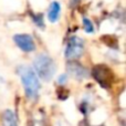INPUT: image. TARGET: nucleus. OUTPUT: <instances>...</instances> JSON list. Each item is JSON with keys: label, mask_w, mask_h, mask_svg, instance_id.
I'll return each instance as SVG.
<instances>
[{"label": "nucleus", "mask_w": 126, "mask_h": 126, "mask_svg": "<svg viewBox=\"0 0 126 126\" xmlns=\"http://www.w3.org/2000/svg\"><path fill=\"white\" fill-rule=\"evenodd\" d=\"M67 71L76 80H83V79H86L89 76V71L83 65H81L80 63H78L75 61L69 62V64H67Z\"/></svg>", "instance_id": "5"}, {"label": "nucleus", "mask_w": 126, "mask_h": 126, "mask_svg": "<svg viewBox=\"0 0 126 126\" xmlns=\"http://www.w3.org/2000/svg\"><path fill=\"white\" fill-rule=\"evenodd\" d=\"M66 82V75H61L59 79V83H61V84H63V83Z\"/></svg>", "instance_id": "9"}, {"label": "nucleus", "mask_w": 126, "mask_h": 126, "mask_svg": "<svg viewBox=\"0 0 126 126\" xmlns=\"http://www.w3.org/2000/svg\"><path fill=\"white\" fill-rule=\"evenodd\" d=\"M83 28H84L86 33H93L94 32V26L92 23L91 20H89L87 18H83Z\"/></svg>", "instance_id": "8"}, {"label": "nucleus", "mask_w": 126, "mask_h": 126, "mask_svg": "<svg viewBox=\"0 0 126 126\" xmlns=\"http://www.w3.org/2000/svg\"><path fill=\"white\" fill-rule=\"evenodd\" d=\"M18 74L23 85L27 97L30 100H35L39 95L40 81L34 70L28 65H20L18 67Z\"/></svg>", "instance_id": "1"}, {"label": "nucleus", "mask_w": 126, "mask_h": 126, "mask_svg": "<svg viewBox=\"0 0 126 126\" xmlns=\"http://www.w3.org/2000/svg\"><path fill=\"white\" fill-rule=\"evenodd\" d=\"M2 123L3 126H18L16 114L11 110H6L2 113Z\"/></svg>", "instance_id": "7"}, {"label": "nucleus", "mask_w": 126, "mask_h": 126, "mask_svg": "<svg viewBox=\"0 0 126 126\" xmlns=\"http://www.w3.org/2000/svg\"><path fill=\"white\" fill-rule=\"evenodd\" d=\"M83 50H84L83 40L81 39V38L74 35V37L70 38L69 41H67L64 55L66 59L73 61V60H75V59H79V58L83 54Z\"/></svg>", "instance_id": "3"}, {"label": "nucleus", "mask_w": 126, "mask_h": 126, "mask_svg": "<svg viewBox=\"0 0 126 126\" xmlns=\"http://www.w3.org/2000/svg\"><path fill=\"white\" fill-rule=\"evenodd\" d=\"M33 66L35 69V74L39 78H41L43 81H49L52 80V78L55 74V63L52 60V58L49 57L47 54H39L34 59L33 62Z\"/></svg>", "instance_id": "2"}, {"label": "nucleus", "mask_w": 126, "mask_h": 126, "mask_svg": "<svg viewBox=\"0 0 126 126\" xmlns=\"http://www.w3.org/2000/svg\"><path fill=\"white\" fill-rule=\"evenodd\" d=\"M13 41H15L16 46L23 52H32L35 49L34 40L31 35L29 34H16L13 37Z\"/></svg>", "instance_id": "4"}, {"label": "nucleus", "mask_w": 126, "mask_h": 126, "mask_svg": "<svg viewBox=\"0 0 126 126\" xmlns=\"http://www.w3.org/2000/svg\"><path fill=\"white\" fill-rule=\"evenodd\" d=\"M60 15H61V4L58 1H53L49 7L48 16H47L48 20L52 23H55L60 19Z\"/></svg>", "instance_id": "6"}]
</instances>
